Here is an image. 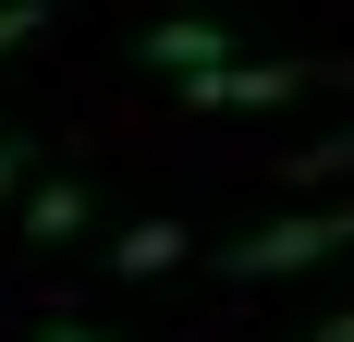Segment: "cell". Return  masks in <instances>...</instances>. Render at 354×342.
<instances>
[{
  "mask_svg": "<svg viewBox=\"0 0 354 342\" xmlns=\"http://www.w3.org/2000/svg\"><path fill=\"white\" fill-rule=\"evenodd\" d=\"M330 171H354V135H330V147H306V159H293V183H330Z\"/></svg>",
  "mask_w": 354,
  "mask_h": 342,
  "instance_id": "7",
  "label": "cell"
},
{
  "mask_svg": "<svg viewBox=\"0 0 354 342\" xmlns=\"http://www.w3.org/2000/svg\"><path fill=\"white\" fill-rule=\"evenodd\" d=\"M306 342H354V306H342V318H318V330H306Z\"/></svg>",
  "mask_w": 354,
  "mask_h": 342,
  "instance_id": "8",
  "label": "cell"
},
{
  "mask_svg": "<svg viewBox=\"0 0 354 342\" xmlns=\"http://www.w3.org/2000/svg\"><path fill=\"white\" fill-rule=\"evenodd\" d=\"M37 25H49V0H0V62H12V49H25Z\"/></svg>",
  "mask_w": 354,
  "mask_h": 342,
  "instance_id": "6",
  "label": "cell"
},
{
  "mask_svg": "<svg viewBox=\"0 0 354 342\" xmlns=\"http://www.w3.org/2000/svg\"><path fill=\"white\" fill-rule=\"evenodd\" d=\"M25 233L37 244H73V233H86V183H37V196H25Z\"/></svg>",
  "mask_w": 354,
  "mask_h": 342,
  "instance_id": "5",
  "label": "cell"
},
{
  "mask_svg": "<svg viewBox=\"0 0 354 342\" xmlns=\"http://www.w3.org/2000/svg\"><path fill=\"white\" fill-rule=\"evenodd\" d=\"M37 342H110V330H37Z\"/></svg>",
  "mask_w": 354,
  "mask_h": 342,
  "instance_id": "10",
  "label": "cell"
},
{
  "mask_svg": "<svg viewBox=\"0 0 354 342\" xmlns=\"http://www.w3.org/2000/svg\"><path fill=\"white\" fill-rule=\"evenodd\" d=\"M135 62H159V73H208V62H232V25H208V12L147 25V37H135Z\"/></svg>",
  "mask_w": 354,
  "mask_h": 342,
  "instance_id": "3",
  "label": "cell"
},
{
  "mask_svg": "<svg viewBox=\"0 0 354 342\" xmlns=\"http://www.w3.org/2000/svg\"><path fill=\"white\" fill-rule=\"evenodd\" d=\"M171 257H183V220H135V233L110 244V269H122V281H147V269H171Z\"/></svg>",
  "mask_w": 354,
  "mask_h": 342,
  "instance_id": "4",
  "label": "cell"
},
{
  "mask_svg": "<svg viewBox=\"0 0 354 342\" xmlns=\"http://www.w3.org/2000/svg\"><path fill=\"white\" fill-rule=\"evenodd\" d=\"M12 183H25V147H0V196H12Z\"/></svg>",
  "mask_w": 354,
  "mask_h": 342,
  "instance_id": "9",
  "label": "cell"
},
{
  "mask_svg": "<svg viewBox=\"0 0 354 342\" xmlns=\"http://www.w3.org/2000/svg\"><path fill=\"white\" fill-rule=\"evenodd\" d=\"M306 86H330V73L318 62H208V73H183V110H281Z\"/></svg>",
  "mask_w": 354,
  "mask_h": 342,
  "instance_id": "2",
  "label": "cell"
},
{
  "mask_svg": "<svg viewBox=\"0 0 354 342\" xmlns=\"http://www.w3.org/2000/svg\"><path fill=\"white\" fill-rule=\"evenodd\" d=\"M354 244V208H293V220H269V233L220 244V269L232 281H281V269H318V257H342Z\"/></svg>",
  "mask_w": 354,
  "mask_h": 342,
  "instance_id": "1",
  "label": "cell"
}]
</instances>
